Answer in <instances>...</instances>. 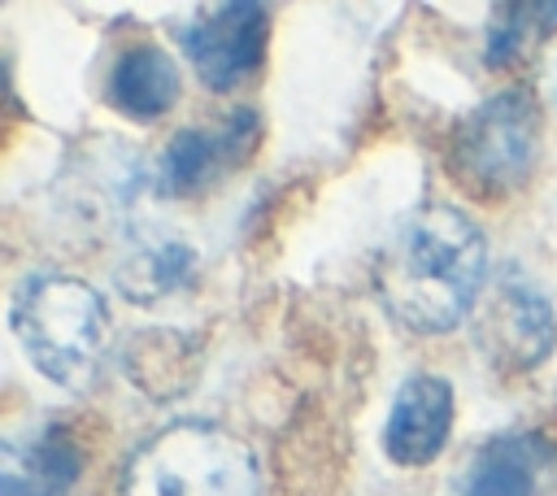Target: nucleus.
Here are the masks:
<instances>
[{
  "instance_id": "f257e3e1",
  "label": "nucleus",
  "mask_w": 557,
  "mask_h": 496,
  "mask_svg": "<svg viewBox=\"0 0 557 496\" xmlns=\"http://www.w3.org/2000/svg\"><path fill=\"white\" fill-rule=\"evenodd\" d=\"M487 283V239L479 222L440 200L413 209L374 261L383 309L418 335H444L474 318Z\"/></svg>"
},
{
  "instance_id": "f03ea898",
  "label": "nucleus",
  "mask_w": 557,
  "mask_h": 496,
  "mask_svg": "<svg viewBox=\"0 0 557 496\" xmlns=\"http://www.w3.org/2000/svg\"><path fill=\"white\" fill-rule=\"evenodd\" d=\"M9 326L26 361L57 387L83 392L96 383L109 352V309L100 292L61 270H35L13 287Z\"/></svg>"
},
{
  "instance_id": "7ed1b4c3",
  "label": "nucleus",
  "mask_w": 557,
  "mask_h": 496,
  "mask_svg": "<svg viewBox=\"0 0 557 496\" xmlns=\"http://www.w3.org/2000/svg\"><path fill=\"white\" fill-rule=\"evenodd\" d=\"M122 496H257V457L213 422H170L122 466Z\"/></svg>"
},
{
  "instance_id": "20e7f679",
  "label": "nucleus",
  "mask_w": 557,
  "mask_h": 496,
  "mask_svg": "<svg viewBox=\"0 0 557 496\" xmlns=\"http://www.w3.org/2000/svg\"><path fill=\"white\" fill-rule=\"evenodd\" d=\"M540 135H544V113L535 91L505 87L479 100L457 122L448 144V170L457 174L461 187L505 200L531 178L540 161Z\"/></svg>"
},
{
  "instance_id": "39448f33",
  "label": "nucleus",
  "mask_w": 557,
  "mask_h": 496,
  "mask_svg": "<svg viewBox=\"0 0 557 496\" xmlns=\"http://www.w3.org/2000/svg\"><path fill=\"white\" fill-rule=\"evenodd\" d=\"M474 339L496 370L527 374L553 352L557 313L531 278H522L518 270H500L474 309Z\"/></svg>"
},
{
  "instance_id": "423d86ee",
  "label": "nucleus",
  "mask_w": 557,
  "mask_h": 496,
  "mask_svg": "<svg viewBox=\"0 0 557 496\" xmlns=\"http://www.w3.org/2000/svg\"><path fill=\"white\" fill-rule=\"evenodd\" d=\"M183 57L191 61L196 78L209 91H231L248 74H257L265 44H270V9L252 0H231L205 9L174 26Z\"/></svg>"
},
{
  "instance_id": "0eeeda50",
  "label": "nucleus",
  "mask_w": 557,
  "mask_h": 496,
  "mask_svg": "<svg viewBox=\"0 0 557 496\" xmlns=\"http://www.w3.org/2000/svg\"><path fill=\"white\" fill-rule=\"evenodd\" d=\"M257 139H261V117L252 109H231L218 122L183 126L165 139L152 183L161 196H178V200L200 196L218 187L231 170H239L252 157Z\"/></svg>"
},
{
  "instance_id": "6e6552de",
  "label": "nucleus",
  "mask_w": 557,
  "mask_h": 496,
  "mask_svg": "<svg viewBox=\"0 0 557 496\" xmlns=\"http://www.w3.org/2000/svg\"><path fill=\"white\" fill-rule=\"evenodd\" d=\"M453 418H457L453 383L440 379V374H426V370L409 374L396 387L387 422H383V452H387V461H396V466H426V461H435L444 452V444H448Z\"/></svg>"
},
{
  "instance_id": "1a4fd4ad",
  "label": "nucleus",
  "mask_w": 557,
  "mask_h": 496,
  "mask_svg": "<svg viewBox=\"0 0 557 496\" xmlns=\"http://www.w3.org/2000/svg\"><path fill=\"white\" fill-rule=\"evenodd\" d=\"M83 479V448L70 426L44 422L30 435L4 439L0 496H74Z\"/></svg>"
},
{
  "instance_id": "9d476101",
  "label": "nucleus",
  "mask_w": 557,
  "mask_h": 496,
  "mask_svg": "<svg viewBox=\"0 0 557 496\" xmlns=\"http://www.w3.org/2000/svg\"><path fill=\"white\" fill-rule=\"evenodd\" d=\"M200 270V252L191 248V239H183L178 231H139L131 235L126 252L113 265V283L126 300L135 305H157L165 296H178L183 287H191Z\"/></svg>"
},
{
  "instance_id": "9b49d317",
  "label": "nucleus",
  "mask_w": 557,
  "mask_h": 496,
  "mask_svg": "<svg viewBox=\"0 0 557 496\" xmlns=\"http://www.w3.org/2000/svg\"><path fill=\"white\" fill-rule=\"evenodd\" d=\"M553 461H557V452L540 431L492 435L474 452L461 496H535Z\"/></svg>"
},
{
  "instance_id": "f8f14e48",
  "label": "nucleus",
  "mask_w": 557,
  "mask_h": 496,
  "mask_svg": "<svg viewBox=\"0 0 557 496\" xmlns=\"http://www.w3.org/2000/svg\"><path fill=\"white\" fill-rule=\"evenodd\" d=\"M109 104L131 122H157L178 104V65L157 44H135L113 57L104 78Z\"/></svg>"
},
{
  "instance_id": "ddd939ff",
  "label": "nucleus",
  "mask_w": 557,
  "mask_h": 496,
  "mask_svg": "<svg viewBox=\"0 0 557 496\" xmlns=\"http://www.w3.org/2000/svg\"><path fill=\"white\" fill-rule=\"evenodd\" d=\"M122 365L131 374L135 387H144L148 396L165 400V396H183L196 379L200 365V344L187 339V331H135Z\"/></svg>"
},
{
  "instance_id": "4468645a",
  "label": "nucleus",
  "mask_w": 557,
  "mask_h": 496,
  "mask_svg": "<svg viewBox=\"0 0 557 496\" xmlns=\"http://www.w3.org/2000/svg\"><path fill=\"white\" fill-rule=\"evenodd\" d=\"M535 35V4H496L483 30V65H513Z\"/></svg>"
},
{
  "instance_id": "2eb2a0df",
  "label": "nucleus",
  "mask_w": 557,
  "mask_h": 496,
  "mask_svg": "<svg viewBox=\"0 0 557 496\" xmlns=\"http://www.w3.org/2000/svg\"><path fill=\"white\" fill-rule=\"evenodd\" d=\"M548 87H553V96H557V61H553V70H548Z\"/></svg>"
}]
</instances>
